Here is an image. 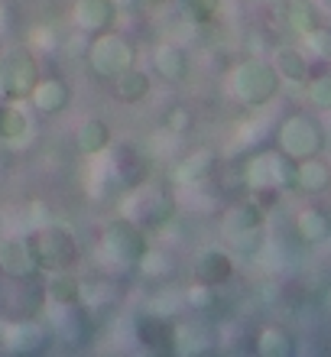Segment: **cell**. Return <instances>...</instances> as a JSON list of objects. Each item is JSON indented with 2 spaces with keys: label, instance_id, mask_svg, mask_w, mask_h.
<instances>
[{
  "label": "cell",
  "instance_id": "obj_11",
  "mask_svg": "<svg viewBox=\"0 0 331 357\" xmlns=\"http://www.w3.org/2000/svg\"><path fill=\"white\" fill-rule=\"evenodd\" d=\"M52 341H56V331H52L49 319H39V315L3 321V331H0V348L10 354H43V351H49Z\"/></svg>",
  "mask_w": 331,
  "mask_h": 357
},
{
  "label": "cell",
  "instance_id": "obj_30",
  "mask_svg": "<svg viewBox=\"0 0 331 357\" xmlns=\"http://www.w3.org/2000/svg\"><path fill=\"white\" fill-rule=\"evenodd\" d=\"M309 104L318 111H331V66H322L318 72H309V78L302 82Z\"/></svg>",
  "mask_w": 331,
  "mask_h": 357
},
{
  "label": "cell",
  "instance_id": "obj_22",
  "mask_svg": "<svg viewBox=\"0 0 331 357\" xmlns=\"http://www.w3.org/2000/svg\"><path fill=\"white\" fill-rule=\"evenodd\" d=\"M295 234L309 247L325 244L331 237V211L322 205H305L302 211L295 215Z\"/></svg>",
  "mask_w": 331,
  "mask_h": 357
},
{
  "label": "cell",
  "instance_id": "obj_31",
  "mask_svg": "<svg viewBox=\"0 0 331 357\" xmlns=\"http://www.w3.org/2000/svg\"><path fill=\"white\" fill-rule=\"evenodd\" d=\"M195 127V114H192L189 104H169V111L162 114V130H169L172 137H185Z\"/></svg>",
  "mask_w": 331,
  "mask_h": 357
},
{
  "label": "cell",
  "instance_id": "obj_23",
  "mask_svg": "<svg viewBox=\"0 0 331 357\" xmlns=\"http://www.w3.org/2000/svg\"><path fill=\"white\" fill-rule=\"evenodd\" d=\"M43 292H46V305H72V302H82V280L72 270L46 273Z\"/></svg>",
  "mask_w": 331,
  "mask_h": 357
},
{
  "label": "cell",
  "instance_id": "obj_25",
  "mask_svg": "<svg viewBox=\"0 0 331 357\" xmlns=\"http://www.w3.org/2000/svg\"><path fill=\"white\" fill-rule=\"evenodd\" d=\"M111 140H114V133L105 117H88V121L78 123V130H75V146L85 153V156L105 153L107 146H111Z\"/></svg>",
  "mask_w": 331,
  "mask_h": 357
},
{
  "label": "cell",
  "instance_id": "obj_2",
  "mask_svg": "<svg viewBox=\"0 0 331 357\" xmlns=\"http://www.w3.org/2000/svg\"><path fill=\"white\" fill-rule=\"evenodd\" d=\"M227 91L234 94L240 104H247V107H263L279 91V75H276L273 62H266L260 56H247L231 68Z\"/></svg>",
  "mask_w": 331,
  "mask_h": 357
},
{
  "label": "cell",
  "instance_id": "obj_7",
  "mask_svg": "<svg viewBox=\"0 0 331 357\" xmlns=\"http://www.w3.org/2000/svg\"><path fill=\"white\" fill-rule=\"evenodd\" d=\"M39 82L36 49L26 43H13L0 52V98L3 101H26Z\"/></svg>",
  "mask_w": 331,
  "mask_h": 357
},
{
  "label": "cell",
  "instance_id": "obj_27",
  "mask_svg": "<svg viewBox=\"0 0 331 357\" xmlns=\"http://www.w3.org/2000/svg\"><path fill=\"white\" fill-rule=\"evenodd\" d=\"M33 130L26 107L20 101H3L0 104V143H23Z\"/></svg>",
  "mask_w": 331,
  "mask_h": 357
},
{
  "label": "cell",
  "instance_id": "obj_10",
  "mask_svg": "<svg viewBox=\"0 0 331 357\" xmlns=\"http://www.w3.org/2000/svg\"><path fill=\"white\" fill-rule=\"evenodd\" d=\"M276 146L295 162L309 160V156H318V153L325 150V127L315 121L312 114L295 111L279 123V130H276Z\"/></svg>",
  "mask_w": 331,
  "mask_h": 357
},
{
  "label": "cell",
  "instance_id": "obj_37",
  "mask_svg": "<svg viewBox=\"0 0 331 357\" xmlns=\"http://www.w3.org/2000/svg\"><path fill=\"white\" fill-rule=\"evenodd\" d=\"M111 3H114L117 10H133L137 3H140V0H111Z\"/></svg>",
  "mask_w": 331,
  "mask_h": 357
},
{
  "label": "cell",
  "instance_id": "obj_35",
  "mask_svg": "<svg viewBox=\"0 0 331 357\" xmlns=\"http://www.w3.org/2000/svg\"><path fill=\"white\" fill-rule=\"evenodd\" d=\"M137 270H143V276H150V280H166L172 273V260L162 254V250H153L150 247V250L143 254V260L137 264Z\"/></svg>",
  "mask_w": 331,
  "mask_h": 357
},
{
  "label": "cell",
  "instance_id": "obj_39",
  "mask_svg": "<svg viewBox=\"0 0 331 357\" xmlns=\"http://www.w3.org/2000/svg\"><path fill=\"white\" fill-rule=\"evenodd\" d=\"M318 3H322V7H328V10H331V0H318Z\"/></svg>",
  "mask_w": 331,
  "mask_h": 357
},
{
  "label": "cell",
  "instance_id": "obj_13",
  "mask_svg": "<svg viewBox=\"0 0 331 357\" xmlns=\"http://www.w3.org/2000/svg\"><path fill=\"white\" fill-rule=\"evenodd\" d=\"M0 273L10 276V280H20V282L39 276L36 257H33V247H29L26 234L0 237Z\"/></svg>",
  "mask_w": 331,
  "mask_h": 357
},
{
  "label": "cell",
  "instance_id": "obj_18",
  "mask_svg": "<svg viewBox=\"0 0 331 357\" xmlns=\"http://www.w3.org/2000/svg\"><path fill=\"white\" fill-rule=\"evenodd\" d=\"M153 68L162 82L169 85H182L192 72V59H189V49L182 43H162L156 52H153Z\"/></svg>",
  "mask_w": 331,
  "mask_h": 357
},
{
  "label": "cell",
  "instance_id": "obj_20",
  "mask_svg": "<svg viewBox=\"0 0 331 357\" xmlns=\"http://www.w3.org/2000/svg\"><path fill=\"white\" fill-rule=\"evenodd\" d=\"M273 17L286 33H295V36H305L318 23L312 0H273Z\"/></svg>",
  "mask_w": 331,
  "mask_h": 357
},
{
  "label": "cell",
  "instance_id": "obj_12",
  "mask_svg": "<svg viewBox=\"0 0 331 357\" xmlns=\"http://www.w3.org/2000/svg\"><path fill=\"white\" fill-rule=\"evenodd\" d=\"M215 169H218V153L211 150V146H199V150L185 153V156H179V160L172 162L169 178H172V185H179V188H199L215 176Z\"/></svg>",
  "mask_w": 331,
  "mask_h": 357
},
{
  "label": "cell",
  "instance_id": "obj_16",
  "mask_svg": "<svg viewBox=\"0 0 331 357\" xmlns=\"http://www.w3.org/2000/svg\"><path fill=\"white\" fill-rule=\"evenodd\" d=\"M29 101L36 107L39 114H49V117H56L62 114L72 104V85H68L62 75H39L36 88L29 94Z\"/></svg>",
  "mask_w": 331,
  "mask_h": 357
},
{
  "label": "cell",
  "instance_id": "obj_28",
  "mask_svg": "<svg viewBox=\"0 0 331 357\" xmlns=\"http://www.w3.org/2000/svg\"><path fill=\"white\" fill-rule=\"evenodd\" d=\"M256 351H260V357H293L295 338L279 325H266L256 338Z\"/></svg>",
  "mask_w": 331,
  "mask_h": 357
},
{
  "label": "cell",
  "instance_id": "obj_15",
  "mask_svg": "<svg viewBox=\"0 0 331 357\" xmlns=\"http://www.w3.org/2000/svg\"><path fill=\"white\" fill-rule=\"evenodd\" d=\"M72 23H75L82 33L95 36V33L114 29V23H117V7H114L111 0H75V3H72Z\"/></svg>",
  "mask_w": 331,
  "mask_h": 357
},
{
  "label": "cell",
  "instance_id": "obj_14",
  "mask_svg": "<svg viewBox=\"0 0 331 357\" xmlns=\"http://www.w3.org/2000/svg\"><path fill=\"white\" fill-rule=\"evenodd\" d=\"M192 280L215 286V289L227 286L234 280V257H231V250H224V247H201L195 260H192Z\"/></svg>",
  "mask_w": 331,
  "mask_h": 357
},
{
  "label": "cell",
  "instance_id": "obj_38",
  "mask_svg": "<svg viewBox=\"0 0 331 357\" xmlns=\"http://www.w3.org/2000/svg\"><path fill=\"white\" fill-rule=\"evenodd\" d=\"M7 176V160H3V153H0V178Z\"/></svg>",
  "mask_w": 331,
  "mask_h": 357
},
{
  "label": "cell",
  "instance_id": "obj_1",
  "mask_svg": "<svg viewBox=\"0 0 331 357\" xmlns=\"http://www.w3.org/2000/svg\"><path fill=\"white\" fill-rule=\"evenodd\" d=\"M95 162V176H98V192H130L140 182L153 176V153L137 140H121L107 146L105 153L91 156Z\"/></svg>",
  "mask_w": 331,
  "mask_h": 357
},
{
  "label": "cell",
  "instance_id": "obj_34",
  "mask_svg": "<svg viewBox=\"0 0 331 357\" xmlns=\"http://www.w3.org/2000/svg\"><path fill=\"white\" fill-rule=\"evenodd\" d=\"M305 46H309V52H312L315 59H322V62H331V26L328 23H315L309 33H305Z\"/></svg>",
  "mask_w": 331,
  "mask_h": 357
},
{
  "label": "cell",
  "instance_id": "obj_8",
  "mask_svg": "<svg viewBox=\"0 0 331 357\" xmlns=\"http://www.w3.org/2000/svg\"><path fill=\"white\" fill-rule=\"evenodd\" d=\"M127 195V205H123V215L137 221L143 231H160L176 218V198H172L169 188L156 185L153 178L140 182L137 188L123 192Z\"/></svg>",
  "mask_w": 331,
  "mask_h": 357
},
{
  "label": "cell",
  "instance_id": "obj_5",
  "mask_svg": "<svg viewBox=\"0 0 331 357\" xmlns=\"http://www.w3.org/2000/svg\"><path fill=\"white\" fill-rule=\"evenodd\" d=\"M85 62H88V72L98 82H114L121 72L137 66V46L127 36H121V33L105 29V33H95L91 43L85 46Z\"/></svg>",
  "mask_w": 331,
  "mask_h": 357
},
{
  "label": "cell",
  "instance_id": "obj_9",
  "mask_svg": "<svg viewBox=\"0 0 331 357\" xmlns=\"http://www.w3.org/2000/svg\"><path fill=\"white\" fill-rule=\"evenodd\" d=\"M101 250L114 266L121 270H137V264L143 260V254L150 250V237L137 221H130L127 215L107 221L101 231Z\"/></svg>",
  "mask_w": 331,
  "mask_h": 357
},
{
  "label": "cell",
  "instance_id": "obj_4",
  "mask_svg": "<svg viewBox=\"0 0 331 357\" xmlns=\"http://www.w3.org/2000/svg\"><path fill=\"white\" fill-rule=\"evenodd\" d=\"M240 182L247 192H293L295 185V160H289L279 146L276 150H260L247 156Z\"/></svg>",
  "mask_w": 331,
  "mask_h": 357
},
{
  "label": "cell",
  "instance_id": "obj_36",
  "mask_svg": "<svg viewBox=\"0 0 331 357\" xmlns=\"http://www.w3.org/2000/svg\"><path fill=\"white\" fill-rule=\"evenodd\" d=\"M26 46L29 49H43V52H52V49H56V33H52L49 26H36L33 33H29Z\"/></svg>",
  "mask_w": 331,
  "mask_h": 357
},
{
  "label": "cell",
  "instance_id": "obj_33",
  "mask_svg": "<svg viewBox=\"0 0 331 357\" xmlns=\"http://www.w3.org/2000/svg\"><path fill=\"white\" fill-rule=\"evenodd\" d=\"M182 299L195 312H211L218 305V289H215V286H205V282H192L189 289H182Z\"/></svg>",
  "mask_w": 331,
  "mask_h": 357
},
{
  "label": "cell",
  "instance_id": "obj_29",
  "mask_svg": "<svg viewBox=\"0 0 331 357\" xmlns=\"http://www.w3.org/2000/svg\"><path fill=\"white\" fill-rule=\"evenodd\" d=\"M176 10L189 26H208L218 17L221 0H176Z\"/></svg>",
  "mask_w": 331,
  "mask_h": 357
},
{
  "label": "cell",
  "instance_id": "obj_17",
  "mask_svg": "<svg viewBox=\"0 0 331 357\" xmlns=\"http://www.w3.org/2000/svg\"><path fill=\"white\" fill-rule=\"evenodd\" d=\"M211 348V328L199 319H185V321H172V354L182 357H195L205 354Z\"/></svg>",
  "mask_w": 331,
  "mask_h": 357
},
{
  "label": "cell",
  "instance_id": "obj_3",
  "mask_svg": "<svg viewBox=\"0 0 331 357\" xmlns=\"http://www.w3.org/2000/svg\"><path fill=\"white\" fill-rule=\"evenodd\" d=\"M29 247H33V257H36L39 273H59V270H75L78 257V241L75 234L68 231L66 225H56V221H46L29 231Z\"/></svg>",
  "mask_w": 331,
  "mask_h": 357
},
{
  "label": "cell",
  "instance_id": "obj_21",
  "mask_svg": "<svg viewBox=\"0 0 331 357\" xmlns=\"http://www.w3.org/2000/svg\"><path fill=\"white\" fill-rule=\"evenodd\" d=\"M331 188V162L318 156H309V160L295 162V185L293 192H302V195H322Z\"/></svg>",
  "mask_w": 331,
  "mask_h": 357
},
{
  "label": "cell",
  "instance_id": "obj_6",
  "mask_svg": "<svg viewBox=\"0 0 331 357\" xmlns=\"http://www.w3.org/2000/svg\"><path fill=\"white\" fill-rule=\"evenodd\" d=\"M263 227H266V211L256 205L254 198L231 205L224 211V218H221V234H224L227 247L244 257L260 254V247H263Z\"/></svg>",
  "mask_w": 331,
  "mask_h": 357
},
{
  "label": "cell",
  "instance_id": "obj_19",
  "mask_svg": "<svg viewBox=\"0 0 331 357\" xmlns=\"http://www.w3.org/2000/svg\"><path fill=\"white\" fill-rule=\"evenodd\" d=\"M133 331H137V341L146 351H169L172 344V319H162L150 309L133 315Z\"/></svg>",
  "mask_w": 331,
  "mask_h": 357
},
{
  "label": "cell",
  "instance_id": "obj_32",
  "mask_svg": "<svg viewBox=\"0 0 331 357\" xmlns=\"http://www.w3.org/2000/svg\"><path fill=\"white\" fill-rule=\"evenodd\" d=\"M182 305H185L182 289H172V286H166V289H160V292H153L150 302H146V309L156 312V315H162V319H172Z\"/></svg>",
  "mask_w": 331,
  "mask_h": 357
},
{
  "label": "cell",
  "instance_id": "obj_26",
  "mask_svg": "<svg viewBox=\"0 0 331 357\" xmlns=\"http://www.w3.org/2000/svg\"><path fill=\"white\" fill-rule=\"evenodd\" d=\"M114 85V94H117V101L121 104H140L150 98V88H153V78L150 72H143V68L130 66L127 72H121V75L111 82Z\"/></svg>",
  "mask_w": 331,
  "mask_h": 357
},
{
  "label": "cell",
  "instance_id": "obj_24",
  "mask_svg": "<svg viewBox=\"0 0 331 357\" xmlns=\"http://www.w3.org/2000/svg\"><path fill=\"white\" fill-rule=\"evenodd\" d=\"M270 62H273L279 82H293V85H302L305 78H309V72H312L305 52L302 49H295V46H276Z\"/></svg>",
  "mask_w": 331,
  "mask_h": 357
},
{
  "label": "cell",
  "instance_id": "obj_40",
  "mask_svg": "<svg viewBox=\"0 0 331 357\" xmlns=\"http://www.w3.org/2000/svg\"><path fill=\"white\" fill-rule=\"evenodd\" d=\"M0 309H3V289H0Z\"/></svg>",
  "mask_w": 331,
  "mask_h": 357
}]
</instances>
